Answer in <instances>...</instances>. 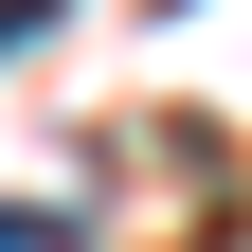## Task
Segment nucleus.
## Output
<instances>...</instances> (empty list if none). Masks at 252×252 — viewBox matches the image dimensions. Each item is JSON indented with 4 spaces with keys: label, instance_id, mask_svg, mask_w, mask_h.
<instances>
[{
    "label": "nucleus",
    "instance_id": "obj_1",
    "mask_svg": "<svg viewBox=\"0 0 252 252\" xmlns=\"http://www.w3.org/2000/svg\"><path fill=\"white\" fill-rule=\"evenodd\" d=\"M0 252H72V216H0Z\"/></svg>",
    "mask_w": 252,
    "mask_h": 252
},
{
    "label": "nucleus",
    "instance_id": "obj_2",
    "mask_svg": "<svg viewBox=\"0 0 252 252\" xmlns=\"http://www.w3.org/2000/svg\"><path fill=\"white\" fill-rule=\"evenodd\" d=\"M36 18H54V0H0V54H18V36H36Z\"/></svg>",
    "mask_w": 252,
    "mask_h": 252
}]
</instances>
